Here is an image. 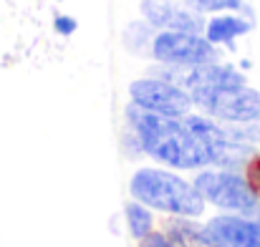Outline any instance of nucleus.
<instances>
[{"instance_id": "1", "label": "nucleus", "mask_w": 260, "mask_h": 247, "mask_svg": "<svg viewBox=\"0 0 260 247\" xmlns=\"http://www.w3.org/2000/svg\"><path fill=\"white\" fill-rule=\"evenodd\" d=\"M124 121L126 129H132L139 136L144 154L162 166L177 171H200L210 166L207 149L187 131L182 119L152 114L129 101L124 109Z\"/></svg>"}, {"instance_id": "2", "label": "nucleus", "mask_w": 260, "mask_h": 247, "mask_svg": "<svg viewBox=\"0 0 260 247\" xmlns=\"http://www.w3.org/2000/svg\"><path fill=\"white\" fill-rule=\"evenodd\" d=\"M132 199L142 202L154 212L172 217H202L207 202L200 197L194 184L167 166H142L129 179Z\"/></svg>"}, {"instance_id": "3", "label": "nucleus", "mask_w": 260, "mask_h": 247, "mask_svg": "<svg viewBox=\"0 0 260 247\" xmlns=\"http://www.w3.org/2000/svg\"><path fill=\"white\" fill-rule=\"evenodd\" d=\"M194 189L200 192V197L222 209V212H233V215H253L258 209L260 199L253 192V187L248 184L243 171H228V169H215V166H205L194 174L192 179Z\"/></svg>"}, {"instance_id": "4", "label": "nucleus", "mask_w": 260, "mask_h": 247, "mask_svg": "<svg viewBox=\"0 0 260 247\" xmlns=\"http://www.w3.org/2000/svg\"><path fill=\"white\" fill-rule=\"evenodd\" d=\"M194 109L222 121V124H245L260 116V91L248 86L238 88H202L189 93Z\"/></svg>"}, {"instance_id": "5", "label": "nucleus", "mask_w": 260, "mask_h": 247, "mask_svg": "<svg viewBox=\"0 0 260 247\" xmlns=\"http://www.w3.org/2000/svg\"><path fill=\"white\" fill-rule=\"evenodd\" d=\"M149 56L154 63H170V66H207L222 61V51L212 46L205 33H182V30H159L154 36Z\"/></svg>"}, {"instance_id": "6", "label": "nucleus", "mask_w": 260, "mask_h": 247, "mask_svg": "<svg viewBox=\"0 0 260 247\" xmlns=\"http://www.w3.org/2000/svg\"><path fill=\"white\" fill-rule=\"evenodd\" d=\"M129 101L152 114H162V116H172V119H184L194 109V103L184 88L162 81L157 76H149V74L129 83Z\"/></svg>"}, {"instance_id": "7", "label": "nucleus", "mask_w": 260, "mask_h": 247, "mask_svg": "<svg viewBox=\"0 0 260 247\" xmlns=\"http://www.w3.org/2000/svg\"><path fill=\"white\" fill-rule=\"evenodd\" d=\"M142 18L157 30L205 33L207 18L184 5V0H139Z\"/></svg>"}, {"instance_id": "8", "label": "nucleus", "mask_w": 260, "mask_h": 247, "mask_svg": "<svg viewBox=\"0 0 260 247\" xmlns=\"http://www.w3.org/2000/svg\"><path fill=\"white\" fill-rule=\"evenodd\" d=\"M215 247H260V225L248 215L222 212L205 222Z\"/></svg>"}, {"instance_id": "9", "label": "nucleus", "mask_w": 260, "mask_h": 247, "mask_svg": "<svg viewBox=\"0 0 260 247\" xmlns=\"http://www.w3.org/2000/svg\"><path fill=\"white\" fill-rule=\"evenodd\" d=\"M255 28V23L250 18H245L243 13H217L210 15L205 23V38L217 46V48H228V51H238V41L245 38L250 30Z\"/></svg>"}, {"instance_id": "10", "label": "nucleus", "mask_w": 260, "mask_h": 247, "mask_svg": "<svg viewBox=\"0 0 260 247\" xmlns=\"http://www.w3.org/2000/svg\"><path fill=\"white\" fill-rule=\"evenodd\" d=\"M205 149H207L210 166L228 169V171H245L250 159L258 154V147H250V144H243L235 139H220V142L207 144Z\"/></svg>"}, {"instance_id": "11", "label": "nucleus", "mask_w": 260, "mask_h": 247, "mask_svg": "<svg viewBox=\"0 0 260 247\" xmlns=\"http://www.w3.org/2000/svg\"><path fill=\"white\" fill-rule=\"evenodd\" d=\"M167 232L179 247H215L207 235V227L200 225L194 217H172Z\"/></svg>"}, {"instance_id": "12", "label": "nucleus", "mask_w": 260, "mask_h": 247, "mask_svg": "<svg viewBox=\"0 0 260 247\" xmlns=\"http://www.w3.org/2000/svg\"><path fill=\"white\" fill-rule=\"evenodd\" d=\"M159 30L154 25H149L144 18H137L132 23H126L124 33H121V41H124V48L134 56H144L152 51V43H154V36Z\"/></svg>"}, {"instance_id": "13", "label": "nucleus", "mask_w": 260, "mask_h": 247, "mask_svg": "<svg viewBox=\"0 0 260 247\" xmlns=\"http://www.w3.org/2000/svg\"><path fill=\"white\" fill-rule=\"evenodd\" d=\"M124 217H126V227H129V232H132L134 240H142V237H147V235L154 230V215H152V209L144 207V204L137 202V199L126 202Z\"/></svg>"}, {"instance_id": "14", "label": "nucleus", "mask_w": 260, "mask_h": 247, "mask_svg": "<svg viewBox=\"0 0 260 247\" xmlns=\"http://www.w3.org/2000/svg\"><path fill=\"white\" fill-rule=\"evenodd\" d=\"M245 0H184L187 8H192L194 13L210 18V15H217V13H238L243 8Z\"/></svg>"}, {"instance_id": "15", "label": "nucleus", "mask_w": 260, "mask_h": 247, "mask_svg": "<svg viewBox=\"0 0 260 247\" xmlns=\"http://www.w3.org/2000/svg\"><path fill=\"white\" fill-rule=\"evenodd\" d=\"M225 131H228V139L260 147V116L253 121H245V124H225Z\"/></svg>"}, {"instance_id": "16", "label": "nucleus", "mask_w": 260, "mask_h": 247, "mask_svg": "<svg viewBox=\"0 0 260 247\" xmlns=\"http://www.w3.org/2000/svg\"><path fill=\"white\" fill-rule=\"evenodd\" d=\"M121 149H124V154H126L129 159H137V157L144 154V147H142L139 136H137L132 129H126V131L121 134Z\"/></svg>"}, {"instance_id": "17", "label": "nucleus", "mask_w": 260, "mask_h": 247, "mask_svg": "<svg viewBox=\"0 0 260 247\" xmlns=\"http://www.w3.org/2000/svg\"><path fill=\"white\" fill-rule=\"evenodd\" d=\"M139 247H179V245L170 237L167 230H162V232H154V230H152L147 237L139 240Z\"/></svg>"}, {"instance_id": "18", "label": "nucleus", "mask_w": 260, "mask_h": 247, "mask_svg": "<svg viewBox=\"0 0 260 247\" xmlns=\"http://www.w3.org/2000/svg\"><path fill=\"white\" fill-rule=\"evenodd\" d=\"M245 179H248V184L253 187V192L258 194V199H260V152L250 159V164L245 166Z\"/></svg>"}, {"instance_id": "19", "label": "nucleus", "mask_w": 260, "mask_h": 247, "mask_svg": "<svg viewBox=\"0 0 260 247\" xmlns=\"http://www.w3.org/2000/svg\"><path fill=\"white\" fill-rule=\"evenodd\" d=\"M53 28H56V33H61V36H71V33L79 28V23H76V18H71V15H58L56 23H53Z\"/></svg>"}, {"instance_id": "20", "label": "nucleus", "mask_w": 260, "mask_h": 247, "mask_svg": "<svg viewBox=\"0 0 260 247\" xmlns=\"http://www.w3.org/2000/svg\"><path fill=\"white\" fill-rule=\"evenodd\" d=\"M250 66H253V63H250V61H248V58H245V61H240V68H243V71H248V68H250Z\"/></svg>"}, {"instance_id": "21", "label": "nucleus", "mask_w": 260, "mask_h": 247, "mask_svg": "<svg viewBox=\"0 0 260 247\" xmlns=\"http://www.w3.org/2000/svg\"><path fill=\"white\" fill-rule=\"evenodd\" d=\"M250 217H253V220H255V222H258V225H260V204H258V209H255V212H253Z\"/></svg>"}]
</instances>
